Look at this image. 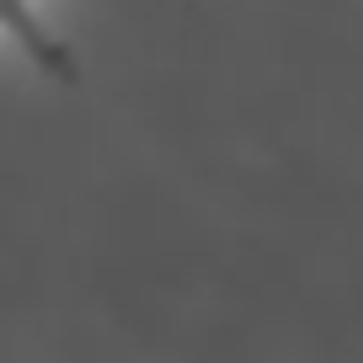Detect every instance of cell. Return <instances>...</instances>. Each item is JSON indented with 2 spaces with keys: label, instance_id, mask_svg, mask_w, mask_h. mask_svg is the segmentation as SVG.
Returning <instances> with one entry per match:
<instances>
[{
  "label": "cell",
  "instance_id": "obj_1",
  "mask_svg": "<svg viewBox=\"0 0 363 363\" xmlns=\"http://www.w3.org/2000/svg\"><path fill=\"white\" fill-rule=\"evenodd\" d=\"M0 27H6V33H11L16 43L27 48V59H33L43 75H54V80H80L75 54H69V48L59 43V38L48 33L43 22H38L33 0H0Z\"/></svg>",
  "mask_w": 363,
  "mask_h": 363
}]
</instances>
